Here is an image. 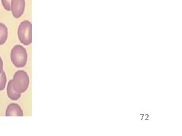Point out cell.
Returning <instances> with one entry per match:
<instances>
[{
  "label": "cell",
  "mask_w": 182,
  "mask_h": 136,
  "mask_svg": "<svg viewBox=\"0 0 182 136\" xmlns=\"http://www.w3.org/2000/svg\"><path fill=\"white\" fill-rule=\"evenodd\" d=\"M11 61L16 68H24L27 61V53L25 48L19 45L13 47L11 51Z\"/></svg>",
  "instance_id": "6da1fadb"
},
{
  "label": "cell",
  "mask_w": 182,
  "mask_h": 136,
  "mask_svg": "<svg viewBox=\"0 0 182 136\" xmlns=\"http://www.w3.org/2000/svg\"><path fill=\"white\" fill-rule=\"evenodd\" d=\"M12 82L15 91L21 94L25 92L28 88L29 76L24 70H18L14 75Z\"/></svg>",
  "instance_id": "7a4b0ae2"
},
{
  "label": "cell",
  "mask_w": 182,
  "mask_h": 136,
  "mask_svg": "<svg viewBox=\"0 0 182 136\" xmlns=\"http://www.w3.org/2000/svg\"><path fill=\"white\" fill-rule=\"evenodd\" d=\"M18 36L20 42L24 45H29L32 42V24L27 20L20 24L18 30Z\"/></svg>",
  "instance_id": "3957f363"
},
{
  "label": "cell",
  "mask_w": 182,
  "mask_h": 136,
  "mask_svg": "<svg viewBox=\"0 0 182 136\" xmlns=\"http://www.w3.org/2000/svg\"><path fill=\"white\" fill-rule=\"evenodd\" d=\"M25 8V0H12L11 11L15 18H20L23 15Z\"/></svg>",
  "instance_id": "277c9868"
},
{
  "label": "cell",
  "mask_w": 182,
  "mask_h": 136,
  "mask_svg": "<svg viewBox=\"0 0 182 136\" xmlns=\"http://www.w3.org/2000/svg\"><path fill=\"white\" fill-rule=\"evenodd\" d=\"M23 115H24V114H23L22 109H21V108L18 104H10L8 106L7 109H6V117H14V116H16V117H22Z\"/></svg>",
  "instance_id": "5b68a950"
},
{
  "label": "cell",
  "mask_w": 182,
  "mask_h": 136,
  "mask_svg": "<svg viewBox=\"0 0 182 136\" xmlns=\"http://www.w3.org/2000/svg\"><path fill=\"white\" fill-rule=\"evenodd\" d=\"M7 95H8V97L12 101H18L21 96V93L16 91L15 88H14L13 82H12V80H10L9 83H8Z\"/></svg>",
  "instance_id": "8992f818"
},
{
  "label": "cell",
  "mask_w": 182,
  "mask_h": 136,
  "mask_svg": "<svg viewBox=\"0 0 182 136\" xmlns=\"http://www.w3.org/2000/svg\"><path fill=\"white\" fill-rule=\"evenodd\" d=\"M8 38V28L4 24L0 23V45L5 44Z\"/></svg>",
  "instance_id": "52a82bcc"
},
{
  "label": "cell",
  "mask_w": 182,
  "mask_h": 136,
  "mask_svg": "<svg viewBox=\"0 0 182 136\" xmlns=\"http://www.w3.org/2000/svg\"><path fill=\"white\" fill-rule=\"evenodd\" d=\"M6 82H7V78H6L5 73L3 70L1 74H0V91H2L3 89H5L6 85Z\"/></svg>",
  "instance_id": "ba28073f"
},
{
  "label": "cell",
  "mask_w": 182,
  "mask_h": 136,
  "mask_svg": "<svg viewBox=\"0 0 182 136\" xmlns=\"http://www.w3.org/2000/svg\"><path fill=\"white\" fill-rule=\"evenodd\" d=\"M11 2L12 0H2V4L7 12L11 11Z\"/></svg>",
  "instance_id": "9c48e42d"
},
{
  "label": "cell",
  "mask_w": 182,
  "mask_h": 136,
  "mask_svg": "<svg viewBox=\"0 0 182 136\" xmlns=\"http://www.w3.org/2000/svg\"><path fill=\"white\" fill-rule=\"evenodd\" d=\"M2 71H3V61L2 58L0 57V74H1Z\"/></svg>",
  "instance_id": "30bf717a"
}]
</instances>
